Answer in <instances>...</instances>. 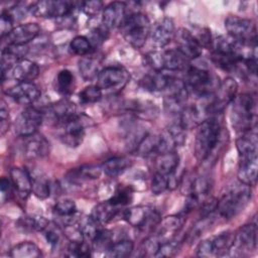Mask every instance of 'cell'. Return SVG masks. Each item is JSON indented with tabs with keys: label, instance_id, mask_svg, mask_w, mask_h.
<instances>
[{
	"label": "cell",
	"instance_id": "cell-6",
	"mask_svg": "<svg viewBox=\"0 0 258 258\" xmlns=\"http://www.w3.org/2000/svg\"><path fill=\"white\" fill-rule=\"evenodd\" d=\"M82 8V2L76 1H38L29 7V12L42 18H66L71 16L75 10Z\"/></svg>",
	"mask_w": 258,
	"mask_h": 258
},
{
	"label": "cell",
	"instance_id": "cell-17",
	"mask_svg": "<svg viewBox=\"0 0 258 258\" xmlns=\"http://www.w3.org/2000/svg\"><path fill=\"white\" fill-rule=\"evenodd\" d=\"M40 32V27L37 23H24L14 27L8 35L2 38L6 45H26L33 40Z\"/></svg>",
	"mask_w": 258,
	"mask_h": 258
},
{
	"label": "cell",
	"instance_id": "cell-8",
	"mask_svg": "<svg viewBox=\"0 0 258 258\" xmlns=\"http://www.w3.org/2000/svg\"><path fill=\"white\" fill-rule=\"evenodd\" d=\"M225 27L228 35L238 42L245 44L256 43V25L251 19L230 15L225 19Z\"/></svg>",
	"mask_w": 258,
	"mask_h": 258
},
{
	"label": "cell",
	"instance_id": "cell-46",
	"mask_svg": "<svg viewBox=\"0 0 258 258\" xmlns=\"http://www.w3.org/2000/svg\"><path fill=\"white\" fill-rule=\"evenodd\" d=\"M180 248V242L176 241L175 239H171L169 241H165L159 244L155 257H172L177 254Z\"/></svg>",
	"mask_w": 258,
	"mask_h": 258
},
{
	"label": "cell",
	"instance_id": "cell-44",
	"mask_svg": "<svg viewBox=\"0 0 258 258\" xmlns=\"http://www.w3.org/2000/svg\"><path fill=\"white\" fill-rule=\"evenodd\" d=\"M103 91L97 85H91L84 88L80 94L79 99L82 104L90 105L99 102L102 99Z\"/></svg>",
	"mask_w": 258,
	"mask_h": 258
},
{
	"label": "cell",
	"instance_id": "cell-56",
	"mask_svg": "<svg viewBox=\"0 0 258 258\" xmlns=\"http://www.w3.org/2000/svg\"><path fill=\"white\" fill-rule=\"evenodd\" d=\"M9 128V112L4 101H1L0 108V133L3 136Z\"/></svg>",
	"mask_w": 258,
	"mask_h": 258
},
{
	"label": "cell",
	"instance_id": "cell-23",
	"mask_svg": "<svg viewBox=\"0 0 258 258\" xmlns=\"http://www.w3.org/2000/svg\"><path fill=\"white\" fill-rule=\"evenodd\" d=\"M24 154L27 158H41L49 153V142L40 134L24 137Z\"/></svg>",
	"mask_w": 258,
	"mask_h": 258
},
{
	"label": "cell",
	"instance_id": "cell-18",
	"mask_svg": "<svg viewBox=\"0 0 258 258\" xmlns=\"http://www.w3.org/2000/svg\"><path fill=\"white\" fill-rule=\"evenodd\" d=\"M127 17V6L125 2H111L102 12V27L107 31L121 27Z\"/></svg>",
	"mask_w": 258,
	"mask_h": 258
},
{
	"label": "cell",
	"instance_id": "cell-54",
	"mask_svg": "<svg viewBox=\"0 0 258 258\" xmlns=\"http://www.w3.org/2000/svg\"><path fill=\"white\" fill-rule=\"evenodd\" d=\"M81 9L86 15L93 17L98 15L104 8H103V3L101 1H86V2H82Z\"/></svg>",
	"mask_w": 258,
	"mask_h": 258
},
{
	"label": "cell",
	"instance_id": "cell-41",
	"mask_svg": "<svg viewBox=\"0 0 258 258\" xmlns=\"http://www.w3.org/2000/svg\"><path fill=\"white\" fill-rule=\"evenodd\" d=\"M32 178V192L38 199L44 200L49 196L50 185L48 179L42 173H31Z\"/></svg>",
	"mask_w": 258,
	"mask_h": 258
},
{
	"label": "cell",
	"instance_id": "cell-26",
	"mask_svg": "<svg viewBox=\"0 0 258 258\" xmlns=\"http://www.w3.org/2000/svg\"><path fill=\"white\" fill-rule=\"evenodd\" d=\"M242 58L243 57L240 56L237 52L232 51L212 50L211 54V59L213 63L221 70L227 72L236 71Z\"/></svg>",
	"mask_w": 258,
	"mask_h": 258
},
{
	"label": "cell",
	"instance_id": "cell-19",
	"mask_svg": "<svg viewBox=\"0 0 258 258\" xmlns=\"http://www.w3.org/2000/svg\"><path fill=\"white\" fill-rule=\"evenodd\" d=\"M39 68L38 66L27 58H22L18 60L2 78L4 80L5 76L11 78L18 82H32L38 77Z\"/></svg>",
	"mask_w": 258,
	"mask_h": 258
},
{
	"label": "cell",
	"instance_id": "cell-45",
	"mask_svg": "<svg viewBox=\"0 0 258 258\" xmlns=\"http://www.w3.org/2000/svg\"><path fill=\"white\" fill-rule=\"evenodd\" d=\"M92 249L85 241H72L67 248V255L70 257H89Z\"/></svg>",
	"mask_w": 258,
	"mask_h": 258
},
{
	"label": "cell",
	"instance_id": "cell-15",
	"mask_svg": "<svg viewBox=\"0 0 258 258\" xmlns=\"http://www.w3.org/2000/svg\"><path fill=\"white\" fill-rule=\"evenodd\" d=\"M5 93L20 105H31L40 98V90L32 82H18Z\"/></svg>",
	"mask_w": 258,
	"mask_h": 258
},
{
	"label": "cell",
	"instance_id": "cell-2",
	"mask_svg": "<svg viewBox=\"0 0 258 258\" xmlns=\"http://www.w3.org/2000/svg\"><path fill=\"white\" fill-rule=\"evenodd\" d=\"M231 108V120L236 130L242 132L254 129L257 116V101L253 94L236 96Z\"/></svg>",
	"mask_w": 258,
	"mask_h": 258
},
{
	"label": "cell",
	"instance_id": "cell-53",
	"mask_svg": "<svg viewBox=\"0 0 258 258\" xmlns=\"http://www.w3.org/2000/svg\"><path fill=\"white\" fill-rule=\"evenodd\" d=\"M13 23H14V19L12 18V16L7 11H3L1 13V18H0L1 38H4L6 35L10 33V31L14 28Z\"/></svg>",
	"mask_w": 258,
	"mask_h": 258
},
{
	"label": "cell",
	"instance_id": "cell-50",
	"mask_svg": "<svg viewBox=\"0 0 258 258\" xmlns=\"http://www.w3.org/2000/svg\"><path fill=\"white\" fill-rule=\"evenodd\" d=\"M212 225V217L211 215L208 216H203V218L198 221L195 226L192 227L191 231L188 234V239L190 241H194L196 239H198L201 235H203L204 232H206L208 230V228Z\"/></svg>",
	"mask_w": 258,
	"mask_h": 258
},
{
	"label": "cell",
	"instance_id": "cell-47",
	"mask_svg": "<svg viewBox=\"0 0 258 258\" xmlns=\"http://www.w3.org/2000/svg\"><path fill=\"white\" fill-rule=\"evenodd\" d=\"M114 235L113 232L106 230V229H102L100 231V233L98 234V236L94 239L93 241V245L95 247V249L99 250V251H107L108 248L114 243Z\"/></svg>",
	"mask_w": 258,
	"mask_h": 258
},
{
	"label": "cell",
	"instance_id": "cell-20",
	"mask_svg": "<svg viewBox=\"0 0 258 258\" xmlns=\"http://www.w3.org/2000/svg\"><path fill=\"white\" fill-rule=\"evenodd\" d=\"M150 35L152 43L156 47L162 48L166 46L175 35V26L173 20L168 17L160 19L153 26V29H151Z\"/></svg>",
	"mask_w": 258,
	"mask_h": 258
},
{
	"label": "cell",
	"instance_id": "cell-21",
	"mask_svg": "<svg viewBox=\"0 0 258 258\" xmlns=\"http://www.w3.org/2000/svg\"><path fill=\"white\" fill-rule=\"evenodd\" d=\"M181 225L182 222L178 216H168L159 221L153 229L152 237L159 244L174 239V236L181 228Z\"/></svg>",
	"mask_w": 258,
	"mask_h": 258
},
{
	"label": "cell",
	"instance_id": "cell-11",
	"mask_svg": "<svg viewBox=\"0 0 258 258\" xmlns=\"http://www.w3.org/2000/svg\"><path fill=\"white\" fill-rule=\"evenodd\" d=\"M130 79L129 73L122 67L111 66L100 71L97 77V86L102 91L119 92L121 91Z\"/></svg>",
	"mask_w": 258,
	"mask_h": 258
},
{
	"label": "cell",
	"instance_id": "cell-3",
	"mask_svg": "<svg viewBox=\"0 0 258 258\" xmlns=\"http://www.w3.org/2000/svg\"><path fill=\"white\" fill-rule=\"evenodd\" d=\"M251 186L240 182L235 185L220 201H218L217 211L224 219L230 220L240 214L251 201Z\"/></svg>",
	"mask_w": 258,
	"mask_h": 258
},
{
	"label": "cell",
	"instance_id": "cell-24",
	"mask_svg": "<svg viewBox=\"0 0 258 258\" xmlns=\"http://www.w3.org/2000/svg\"><path fill=\"white\" fill-rule=\"evenodd\" d=\"M26 45H6L1 51V77L27 53Z\"/></svg>",
	"mask_w": 258,
	"mask_h": 258
},
{
	"label": "cell",
	"instance_id": "cell-27",
	"mask_svg": "<svg viewBox=\"0 0 258 258\" xmlns=\"http://www.w3.org/2000/svg\"><path fill=\"white\" fill-rule=\"evenodd\" d=\"M172 76L166 75L162 72H152L150 74L145 75L141 81L140 85L142 88L148 92H162L166 89L169 84Z\"/></svg>",
	"mask_w": 258,
	"mask_h": 258
},
{
	"label": "cell",
	"instance_id": "cell-30",
	"mask_svg": "<svg viewBox=\"0 0 258 258\" xmlns=\"http://www.w3.org/2000/svg\"><path fill=\"white\" fill-rule=\"evenodd\" d=\"M178 163L179 156L174 150L157 154L154 160L155 172H159L164 175H170L175 172Z\"/></svg>",
	"mask_w": 258,
	"mask_h": 258
},
{
	"label": "cell",
	"instance_id": "cell-9",
	"mask_svg": "<svg viewBox=\"0 0 258 258\" xmlns=\"http://www.w3.org/2000/svg\"><path fill=\"white\" fill-rule=\"evenodd\" d=\"M124 220L140 230H153L161 220L157 210L150 206H135L124 212Z\"/></svg>",
	"mask_w": 258,
	"mask_h": 258
},
{
	"label": "cell",
	"instance_id": "cell-37",
	"mask_svg": "<svg viewBox=\"0 0 258 258\" xmlns=\"http://www.w3.org/2000/svg\"><path fill=\"white\" fill-rule=\"evenodd\" d=\"M78 226L83 234L84 239H88L92 242L102 230L100 227L101 224L98 223L92 216H86V217L80 218L78 222Z\"/></svg>",
	"mask_w": 258,
	"mask_h": 258
},
{
	"label": "cell",
	"instance_id": "cell-16",
	"mask_svg": "<svg viewBox=\"0 0 258 258\" xmlns=\"http://www.w3.org/2000/svg\"><path fill=\"white\" fill-rule=\"evenodd\" d=\"M176 49L181 52L188 60L196 59L201 56L203 46L200 44L195 35L185 28H179L174 35Z\"/></svg>",
	"mask_w": 258,
	"mask_h": 258
},
{
	"label": "cell",
	"instance_id": "cell-7",
	"mask_svg": "<svg viewBox=\"0 0 258 258\" xmlns=\"http://www.w3.org/2000/svg\"><path fill=\"white\" fill-rule=\"evenodd\" d=\"M238 91V84L232 78H226L220 82L215 93L209 97L207 103V111L210 117L220 114L225 108L233 102Z\"/></svg>",
	"mask_w": 258,
	"mask_h": 258
},
{
	"label": "cell",
	"instance_id": "cell-40",
	"mask_svg": "<svg viewBox=\"0 0 258 258\" xmlns=\"http://www.w3.org/2000/svg\"><path fill=\"white\" fill-rule=\"evenodd\" d=\"M79 70H80V73L82 75V77L87 80V81H90V80H93L94 78L98 77L100 71H99V61L92 57V56H89L86 55V56H83L80 61H79Z\"/></svg>",
	"mask_w": 258,
	"mask_h": 258
},
{
	"label": "cell",
	"instance_id": "cell-14",
	"mask_svg": "<svg viewBox=\"0 0 258 258\" xmlns=\"http://www.w3.org/2000/svg\"><path fill=\"white\" fill-rule=\"evenodd\" d=\"M43 121V113L35 107H27L16 117L14 131L20 137H27L37 133Z\"/></svg>",
	"mask_w": 258,
	"mask_h": 258
},
{
	"label": "cell",
	"instance_id": "cell-4",
	"mask_svg": "<svg viewBox=\"0 0 258 258\" xmlns=\"http://www.w3.org/2000/svg\"><path fill=\"white\" fill-rule=\"evenodd\" d=\"M120 28L125 40L135 48L144 45L151 31L148 17L141 12H133L127 15Z\"/></svg>",
	"mask_w": 258,
	"mask_h": 258
},
{
	"label": "cell",
	"instance_id": "cell-51",
	"mask_svg": "<svg viewBox=\"0 0 258 258\" xmlns=\"http://www.w3.org/2000/svg\"><path fill=\"white\" fill-rule=\"evenodd\" d=\"M168 189V175L155 172L151 180V191L154 195H160Z\"/></svg>",
	"mask_w": 258,
	"mask_h": 258
},
{
	"label": "cell",
	"instance_id": "cell-25",
	"mask_svg": "<svg viewBox=\"0 0 258 258\" xmlns=\"http://www.w3.org/2000/svg\"><path fill=\"white\" fill-rule=\"evenodd\" d=\"M238 178L240 182L247 185H254L257 181V169H258V157L250 156L239 158Z\"/></svg>",
	"mask_w": 258,
	"mask_h": 258
},
{
	"label": "cell",
	"instance_id": "cell-5",
	"mask_svg": "<svg viewBox=\"0 0 258 258\" xmlns=\"http://www.w3.org/2000/svg\"><path fill=\"white\" fill-rule=\"evenodd\" d=\"M185 73L184 83L187 90L200 98L212 96L220 84L219 78L206 69L189 66Z\"/></svg>",
	"mask_w": 258,
	"mask_h": 258
},
{
	"label": "cell",
	"instance_id": "cell-31",
	"mask_svg": "<svg viewBox=\"0 0 258 258\" xmlns=\"http://www.w3.org/2000/svg\"><path fill=\"white\" fill-rule=\"evenodd\" d=\"M163 55V71L181 72L188 69V59L175 49H168L162 51Z\"/></svg>",
	"mask_w": 258,
	"mask_h": 258
},
{
	"label": "cell",
	"instance_id": "cell-28",
	"mask_svg": "<svg viewBox=\"0 0 258 258\" xmlns=\"http://www.w3.org/2000/svg\"><path fill=\"white\" fill-rule=\"evenodd\" d=\"M102 171H103L102 166L87 164V165H83V166H80L78 168L71 170L67 175V179L71 183L78 184L85 180L99 178Z\"/></svg>",
	"mask_w": 258,
	"mask_h": 258
},
{
	"label": "cell",
	"instance_id": "cell-22",
	"mask_svg": "<svg viewBox=\"0 0 258 258\" xmlns=\"http://www.w3.org/2000/svg\"><path fill=\"white\" fill-rule=\"evenodd\" d=\"M10 180L20 198L26 199L32 192V178L26 168L13 167L10 170Z\"/></svg>",
	"mask_w": 258,
	"mask_h": 258
},
{
	"label": "cell",
	"instance_id": "cell-34",
	"mask_svg": "<svg viewBox=\"0 0 258 258\" xmlns=\"http://www.w3.org/2000/svg\"><path fill=\"white\" fill-rule=\"evenodd\" d=\"M131 166V160L124 156H116L107 159L102 164V169L108 176H118Z\"/></svg>",
	"mask_w": 258,
	"mask_h": 258
},
{
	"label": "cell",
	"instance_id": "cell-33",
	"mask_svg": "<svg viewBox=\"0 0 258 258\" xmlns=\"http://www.w3.org/2000/svg\"><path fill=\"white\" fill-rule=\"evenodd\" d=\"M49 112L52 114L56 124L78 115L75 104L69 100H60L55 104L51 105L49 108Z\"/></svg>",
	"mask_w": 258,
	"mask_h": 258
},
{
	"label": "cell",
	"instance_id": "cell-10",
	"mask_svg": "<svg viewBox=\"0 0 258 258\" xmlns=\"http://www.w3.org/2000/svg\"><path fill=\"white\" fill-rule=\"evenodd\" d=\"M257 243V228L256 224H247L242 226L235 234H233V240L229 253L233 256L243 257L249 255L256 249Z\"/></svg>",
	"mask_w": 258,
	"mask_h": 258
},
{
	"label": "cell",
	"instance_id": "cell-13",
	"mask_svg": "<svg viewBox=\"0 0 258 258\" xmlns=\"http://www.w3.org/2000/svg\"><path fill=\"white\" fill-rule=\"evenodd\" d=\"M233 240V234L229 231L208 238L199 243L197 255L199 257H215L228 255Z\"/></svg>",
	"mask_w": 258,
	"mask_h": 258
},
{
	"label": "cell",
	"instance_id": "cell-29",
	"mask_svg": "<svg viewBox=\"0 0 258 258\" xmlns=\"http://www.w3.org/2000/svg\"><path fill=\"white\" fill-rule=\"evenodd\" d=\"M239 158L257 155V135L254 129L242 132L236 141Z\"/></svg>",
	"mask_w": 258,
	"mask_h": 258
},
{
	"label": "cell",
	"instance_id": "cell-49",
	"mask_svg": "<svg viewBox=\"0 0 258 258\" xmlns=\"http://www.w3.org/2000/svg\"><path fill=\"white\" fill-rule=\"evenodd\" d=\"M165 131L169 134V136L173 140L175 146H181L184 144L185 139H186V134H185L186 130L180 125L179 122L172 123L171 125H169L167 127V129Z\"/></svg>",
	"mask_w": 258,
	"mask_h": 258
},
{
	"label": "cell",
	"instance_id": "cell-55",
	"mask_svg": "<svg viewBox=\"0 0 258 258\" xmlns=\"http://www.w3.org/2000/svg\"><path fill=\"white\" fill-rule=\"evenodd\" d=\"M0 194H1V204H5L8 202L13 192V184L9 178L2 177L0 181Z\"/></svg>",
	"mask_w": 258,
	"mask_h": 258
},
{
	"label": "cell",
	"instance_id": "cell-48",
	"mask_svg": "<svg viewBox=\"0 0 258 258\" xmlns=\"http://www.w3.org/2000/svg\"><path fill=\"white\" fill-rule=\"evenodd\" d=\"M132 198L133 194L130 187H119L109 199V201L118 207H124L131 203Z\"/></svg>",
	"mask_w": 258,
	"mask_h": 258
},
{
	"label": "cell",
	"instance_id": "cell-35",
	"mask_svg": "<svg viewBox=\"0 0 258 258\" xmlns=\"http://www.w3.org/2000/svg\"><path fill=\"white\" fill-rule=\"evenodd\" d=\"M41 255L38 246L30 241L20 242L10 250V256L13 258H38Z\"/></svg>",
	"mask_w": 258,
	"mask_h": 258
},
{
	"label": "cell",
	"instance_id": "cell-1",
	"mask_svg": "<svg viewBox=\"0 0 258 258\" xmlns=\"http://www.w3.org/2000/svg\"><path fill=\"white\" fill-rule=\"evenodd\" d=\"M222 134V128L216 117H210L198 126L195 139V155L204 161L216 150Z\"/></svg>",
	"mask_w": 258,
	"mask_h": 258
},
{
	"label": "cell",
	"instance_id": "cell-12",
	"mask_svg": "<svg viewBox=\"0 0 258 258\" xmlns=\"http://www.w3.org/2000/svg\"><path fill=\"white\" fill-rule=\"evenodd\" d=\"M57 126V136L59 140L71 148H76L84 140L85 137V126L79 115L59 122Z\"/></svg>",
	"mask_w": 258,
	"mask_h": 258
},
{
	"label": "cell",
	"instance_id": "cell-39",
	"mask_svg": "<svg viewBox=\"0 0 258 258\" xmlns=\"http://www.w3.org/2000/svg\"><path fill=\"white\" fill-rule=\"evenodd\" d=\"M134 249V244L131 240L122 239L115 241L106 251V256L112 258H123L131 255Z\"/></svg>",
	"mask_w": 258,
	"mask_h": 258
},
{
	"label": "cell",
	"instance_id": "cell-32",
	"mask_svg": "<svg viewBox=\"0 0 258 258\" xmlns=\"http://www.w3.org/2000/svg\"><path fill=\"white\" fill-rule=\"evenodd\" d=\"M120 207L114 205L109 200L98 204L92 210L91 216L101 225L107 224L112 221L119 212Z\"/></svg>",
	"mask_w": 258,
	"mask_h": 258
},
{
	"label": "cell",
	"instance_id": "cell-36",
	"mask_svg": "<svg viewBox=\"0 0 258 258\" xmlns=\"http://www.w3.org/2000/svg\"><path fill=\"white\" fill-rule=\"evenodd\" d=\"M76 80L74 74L69 70H61L55 78L56 91L61 95H70L74 92Z\"/></svg>",
	"mask_w": 258,
	"mask_h": 258
},
{
	"label": "cell",
	"instance_id": "cell-42",
	"mask_svg": "<svg viewBox=\"0 0 258 258\" xmlns=\"http://www.w3.org/2000/svg\"><path fill=\"white\" fill-rule=\"evenodd\" d=\"M49 222L42 216H25L18 220L20 228L26 231H43Z\"/></svg>",
	"mask_w": 258,
	"mask_h": 258
},
{
	"label": "cell",
	"instance_id": "cell-43",
	"mask_svg": "<svg viewBox=\"0 0 258 258\" xmlns=\"http://www.w3.org/2000/svg\"><path fill=\"white\" fill-rule=\"evenodd\" d=\"M93 49L92 43L88 37L83 35L75 36L70 42V50L77 55L86 56L91 53Z\"/></svg>",
	"mask_w": 258,
	"mask_h": 258
},
{
	"label": "cell",
	"instance_id": "cell-52",
	"mask_svg": "<svg viewBox=\"0 0 258 258\" xmlns=\"http://www.w3.org/2000/svg\"><path fill=\"white\" fill-rule=\"evenodd\" d=\"M43 232L47 243L51 247H56L59 244L61 231L57 225L54 224L53 226H50V224H48L47 227L43 230Z\"/></svg>",
	"mask_w": 258,
	"mask_h": 258
},
{
	"label": "cell",
	"instance_id": "cell-38",
	"mask_svg": "<svg viewBox=\"0 0 258 258\" xmlns=\"http://www.w3.org/2000/svg\"><path fill=\"white\" fill-rule=\"evenodd\" d=\"M128 109L130 112H132V114L142 119L155 118L158 112L154 104L148 103V102H141V101L130 102L128 105Z\"/></svg>",
	"mask_w": 258,
	"mask_h": 258
}]
</instances>
